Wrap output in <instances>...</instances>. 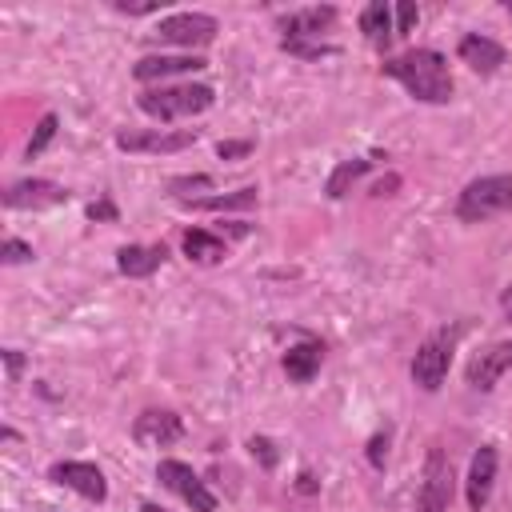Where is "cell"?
<instances>
[{"label": "cell", "instance_id": "obj_17", "mask_svg": "<svg viewBox=\"0 0 512 512\" xmlns=\"http://www.w3.org/2000/svg\"><path fill=\"white\" fill-rule=\"evenodd\" d=\"M200 68H208L204 56H144V60H136L132 76L148 84V80H164L176 72H200Z\"/></svg>", "mask_w": 512, "mask_h": 512}, {"label": "cell", "instance_id": "obj_11", "mask_svg": "<svg viewBox=\"0 0 512 512\" xmlns=\"http://www.w3.org/2000/svg\"><path fill=\"white\" fill-rule=\"evenodd\" d=\"M336 24V8L332 4H316V8H300L292 16H284V44H304V40H320L328 28Z\"/></svg>", "mask_w": 512, "mask_h": 512}, {"label": "cell", "instance_id": "obj_14", "mask_svg": "<svg viewBox=\"0 0 512 512\" xmlns=\"http://www.w3.org/2000/svg\"><path fill=\"white\" fill-rule=\"evenodd\" d=\"M460 60L472 68V72H480V76H492L500 64H504V48L492 40V36H480V32H468V36H460Z\"/></svg>", "mask_w": 512, "mask_h": 512}, {"label": "cell", "instance_id": "obj_3", "mask_svg": "<svg viewBox=\"0 0 512 512\" xmlns=\"http://www.w3.org/2000/svg\"><path fill=\"white\" fill-rule=\"evenodd\" d=\"M508 208H512V176H504V172L464 184V192L456 200V216L464 224H484V220H492Z\"/></svg>", "mask_w": 512, "mask_h": 512}, {"label": "cell", "instance_id": "obj_26", "mask_svg": "<svg viewBox=\"0 0 512 512\" xmlns=\"http://www.w3.org/2000/svg\"><path fill=\"white\" fill-rule=\"evenodd\" d=\"M248 448H252V456H260V460H264V468H272V464H276L272 440H264V436H252V444H248Z\"/></svg>", "mask_w": 512, "mask_h": 512}, {"label": "cell", "instance_id": "obj_18", "mask_svg": "<svg viewBox=\"0 0 512 512\" xmlns=\"http://www.w3.org/2000/svg\"><path fill=\"white\" fill-rule=\"evenodd\" d=\"M320 360H324V344L320 340H300L284 352V372H288L292 384H308L320 372Z\"/></svg>", "mask_w": 512, "mask_h": 512}, {"label": "cell", "instance_id": "obj_29", "mask_svg": "<svg viewBox=\"0 0 512 512\" xmlns=\"http://www.w3.org/2000/svg\"><path fill=\"white\" fill-rule=\"evenodd\" d=\"M208 184H212V176H184V180H172L168 188H172V192L180 196L184 188H208Z\"/></svg>", "mask_w": 512, "mask_h": 512}, {"label": "cell", "instance_id": "obj_7", "mask_svg": "<svg viewBox=\"0 0 512 512\" xmlns=\"http://www.w3.org/2000/svg\"><path fill=\"white\" fill-rule=\"evenodd\" d=\"M156 36L164 44H180V48H200L216 36V20L204 16V12H176V16H164Z\"/></svg>", "mask_w": 512, "mask_h": 512}, {"label": "cell", "instance_id": "obj_9", "mask_svg": "<svg viewBox=\"0 0 512 512\" xmlns=\"http://www.w3.org/2000/svg\"><path fill=\"white\" fill-rule=\"evenodd\" d=\"M132 436H136L140 444L168 448V444H176V440L184 436V424H180V416L168 412V408H144V412L136 416V424H132Z\"/></svg>", "mask_w": 512, "mask_h": 512}, {"label": "cell", "instance_id": "obj_24", "mask_svg": "<svg viewBox=\"0 0 512 512\" xmlns=\"http://www.w3.org/2000/svg\"><path fill=\"white\" fill-rule=\"evenodd\" d=\"M0 260H4V264H20V260H32V248H28L24 240L8 236V240H4V248H0Z\"/></svg>", "mask_w": 512, "mask_h": 512}, {"label": "cell", "instance_id": "obj_1", "mask_svg": "<svg viewBox=\"0 0 512 512\" xmlns=\"http://www.w3.org/2000/svg\"><path fill=\"white\" fill-rule=\"evenodd\" d=\"M384 76H392L412 100H424V104H448L452 100V72H448V60L432 48H408L392 60L380 64Z\"/></svg>", "mask_w": 512, "mask_h": 512}, {"label": "cell", "instance_id": "obj_8", "mask_svg": "<svg viewBox=\"0 0 512 512\" xmlns=\"http://www.w3.org/2000/svg\"><path fill=\"white\" fill-rule=\"evenodd\" d=\"M56 484H64V488H72V492H80L84 500H104L108 496V484H104V472L96 468V464H88V460H60V464H52V472H48Z\"/></svg>", "mask_w": 512, "mask_h": 512}, {"label": "cell", "instance_id": "obj_25", "mask_svg": "<svg viewBox=\"0 0 512 512\" xmlns=\"http://www.w3.org/2000/svg\"><path fill=\"white\" fill-rule=\"evenodd\" d=\"M252 152V140H220L216 144V156L220 160H240V156H248Z\"/></svg>", "mask_w": 512, "mask_h": 512}, {"label": "cell", "instance_id": "obj_16", "mask_svg": "<svg viewBox=\"0 0 512 512\" xmlns=\"http://www.w3.org/2000/svg\"><path fill=\"white\" fill-rule=\"evenodd\" d=\"M164 260H168V248H164V244H124V248L116 252V268H120L124 276H132V280L152 276Z\"/></svg>", "mask_w": 512, "mask_h": 512}, {"label": "cell", "instance_id": "obj_22", "mask_svg": "<svg viewBox=\"0 0 512 512\" xmlns=\"http://www.w3.org/2000/svg\"><path fill=\"white\" fill-rule=\"evenodd\" d=\"M256 204V188H240L228 196H208V200H188V208L196 212H228V208H252Z\"/></svg>", "mask_w": 512, "mask_h": 512}, {"label": "cell", "instance_id": "obj_15", "mask_svg": "<svg viewBox=\"0 0 512 512\" xmlns=\"http://www.w3.org/2000/svg\"><path fill=\"white\" fill-rule=\"evenodd\" d=\"M492 480H496V448L484 444L472 456V468H468V508L472 512H484V504L492 496Z\"/></svg>", "mask_w": 512, "mask_h": 512}, {"label": "cell", "instance_id": "obj_6", "mask_svg": "<svg viewBox=\"0 0 512 512\" xmlns=\"http://www.w3.org/2000/svg\"><path fill=\"white\" fill-rule=\"evenodd\" d=\"M448 500H452V464L440 448L428 452L424 460V480H420V492H416V512H448Z\"/></svg>", "mask_w": 512, "mask_h": 512}, {"label": "cell", "instance_id": "obj_13", "mask_svg": "<svg viewBox=\"0 0 512 512\" xmlns=\"http://www.w3.org/2000/svg\"><path fill=\"white\" fill-rule=\"evenodd\" d=\"M196 140V132H120L116 136V148H124V152H180V148H188Z\"/></svg>", "mask_w": 512, "mask_h": 512}, {"label": "cell", "instance_id": "obj_20", "mask_svg": "<svg viewBox=\"0 0 512 512\" xmlns=\"http://www.w3.org/2000/svg\"><path fill=\"white\" fill-rule=\"evenodd\" d=\"M180 244H184V256H188V260H196V264H220V260L228 256L224 240H220V236H212V232H204V228H188Z\"/></svg>", "mask_w": 512, "mask_h": 512}, {"label": "cell", "instance_id": "obj_12", "mask_svg": "<svg viewBox=\"0 0 512 512\" xmlns=\"http://www.w3.org/2000/svg\"><path fill=\"white\" fill-rule=\"evenodd\" d=\"M64 200H68V192L52 180H16L4 188V208H52Z\"/></svg>", "mask_w": 512, "mask_h": 512}, {"label": "cell", "instance_id": "obj_5", "mask_svg": "<svg viewBox=\"0 0 512 512\" xmlns=\"http://www.w3.org/2000/svg\"><path fill=\"white\" fill-rule=\"evenodd\" d=\"M156 480H160L168 492H176L192 512H216V496L204 488V480H200L184 460H160V464H156Z\"/></svg>", "mask_w": 512, "mask_h": 512}, {"label": "cell", "instance_id": "obj_34", "mask_svg": "<svg viewBox=\"0 0 512 512\" xmlns=\"http://www.w3.org/2000/svg\"><path fill=\"white\" fill-rule=\"evenodd\" d=\"M140 512H168V508H156V504H144Z\"/></svg>", "mask_w": 512, "mask_h": 512}, {"label": "cell", "instance_id": "obj_32", "mask_svg": "<svg viewBox=\"0 0 512 512\" xmlns=\"http://www.w3.org/2000/svg\"><path fill=\"white\" fill-rule=\"evenodd\" d=\"M388 188H396V176H388V180H380V184H376V196H388Z\"/></svg>", "mask_w": 512, "mask_h": 512}, {"label": "cell", "instance_id": "obj_19", "mask_svg": "<svg viewBox=\"0 0 512 512\" xmlns=\"http://www.w3.org/2000/svg\"><path fill=\"white\" fill-rule=\"evenodd\" d=\"M360 32L368 36L372 48H388V40L396 36V28H392V8H388L384 0H372V4L360 12Z\"/></svg>", "mask_w": 512, "mask_h": 512}, {"label": "cell", "instance_id": "obj_30", "mask_svg": "<svg viewBox=\"0 0 512 512\" xmlns=\"http://www.w3.org/2000/svg\"><path fill=\"white\" fill-rule=\"evenodd\" d=\"M88 216L92 220H116V208L108 200H100V204H88Z\"/></svg>", "mask_w": 512, "mask_h": 512}, {"label": "cell", "instance_id": "obj_31", "mask_svg": "<svg viewBox=\"0 0 512 512\" xmlns=\"http://www.w3.org/2000/svg\"><path fill=\"white\" fill-rule=\"evenodd\" d=\"M4 364H8V380H16V376H20V368H24V360H20V352H16V348H4Z\"/></svg>", "mask_w": 512, "mask_h": 512}, {"label": "cell", "instance_id": "obj_21", "mask_svg": "<svg viewBox=\"0 0 512 512\" xmlns=\"http://www.w3.org/2000/svg\"><path fill=\"white\" fill-rule=\"evenodd\" d=\"M368 168H372V160H360V156H356V160H344V164H340V168L328 176L324 192H328L332 200H340V196H344V192H348V188H352V184H356V180H360Z\"/></svg>", "mask_w": 512, "mask_h": 512}, {"label": "cell", "instance_id": "obj_23", "mask_svg": "<svg viewBox=\"0 0 512 512\" xmlns=\"http://www.w3.org/2000/svg\"><path fill=\"white\" fill-rule=\"evenodd\" d=\"M56 124H60V120H56L52 112H48V116H40V124H36V132H32V140H28V160H32V156H40V152L52 144Z\"/></svg>", "mask_w": 512, "mask_h": 512}, {"label": "cell", "instance_id": "obj_10", "mask_svg": "<svg viewBox=\"0 0 512 512\" xmlns=\"http://www.w3.org/2000/svg\"><path fill=\"white\" fill-rule=\"evenodd\" d=\"M504 368H512V340H500V344H492V348H480L472 360H468V384L472 388H480V392H488V388H496V380L504 376Z\"/></svg>", "mask_w": 512, "mask_h": 512}, {"label": "cell", "instance_id": "obj_33", "mask_svg": "<svg viewBox=\"0 0 512 512\" xmlns=\"http://www.w3.org/2000/svg\"><path fill=\"white\" fill-rule=\"evenodd\" d=\"M500 308H504V316H508V320H512V288H508V292H504V296H500Z\"/></svg>", "mask_w": 512, "mask_h": 512}, {"label": "cell", "instance_id": "obj_27", "mask_svg": "<svg viewBox=\"0 0 512 512\" xmlns=\"http://www.w3.org/2000/svg\"><path fill=\"white\" fill-rule=\"evenodd\" d=\"M384 452H388V436H384V432H376V436H372V444H368V460L380 468V464H384Z\"/></svg>", "mask_w": 512, "mask_h": 512}, {"label": "cell", "instance_id": "obj_4", "mask_svg": "<svg viewBox=\"0 0 512 512\" xmlns=\"http://www.w3.org/2000/svg\"><path fill=\"white\" fill-rule=\"evenodd\" d=\"M456 340H460V328H440L432 336H424V344L416 348L412 356V380L424 388V392H436L452 368V352H456Z\"/></svg>", "mask_w": 512, "mask_h": 512}, {"label": "cell", "instance_id": "obj_28", "mask_svg": "<svg viewBox=\"0 0 512 512\" xmlns=\"http://www.w3.org/2000/svg\"><path fill=\"white\" fill-rule=\"evenodd\" d=\"M416 16H420V12H416V4H400V8H396V20H400V24H396V32H408V28L416 24Z\"/></svg>", "mask_w": 512, "mask_h": 512}, {"label": "cell", "instance_id": "obj_2", "mask_svg": "<svg viewBox=\"0 0 512 512\" xmlns=\"http://www.w3.org/2000/svg\"><path fill=\"white\" fill-rule=\"evenodd\" d=\"M212 88L208 84H160V88H144L136 96L140 112L156 116V120H180V116H196L212 104Z\"/></svg>", "mask_w": 512, "mask_h": 512}]
</instances>
